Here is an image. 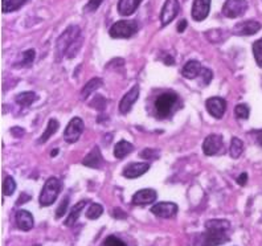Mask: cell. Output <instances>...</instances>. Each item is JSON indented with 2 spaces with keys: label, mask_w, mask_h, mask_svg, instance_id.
<instances>
[{
  "label": "cell",
  "mask_w": 262,
  "mask_h": 246,
  "mask_svg": "<svg viewBox=\"0 0 262 246\" xmlns=\"http://www.w3.org/2000/svg\"><path fill=\"white\" fill-rule=\"evenodd\" d=\"M248 2L246 0H227L223 6V15L229 19L243 16L248 11Z\"/></svg>",
  "instance_id": "8992f818"
},
{
  "label": "cell",
  "mask_w": 262,
  "mask_h": 246,
  "mask_svg": "<svg viewBox=\"0 0 262 246\" xmlns=\"http://www.w3.org/2000/svg\"><path fill=\"white\" fill-rule=\"evenodd\" d=\"M36 99H37V94L35 92H23V93L17 94L15 101L21 107H28V106H31L35 102Z\"/></svg>",
  "instance_id": "cb8c5ba5"
},
{
  "label": "cell",
  "mask_w": 262,
  "mask_h": 246,
  "mask_svg": "<svg viewBox=\"0 0 262 246\" xmlns=\"http://www.w3.org/2000/svg\"><path fill=\"white\" fill-rule=\"evenodd\" d=\"M102 3L103 0H89L86 6H85V8H83V11L85 12H94V11L98 10L99 6Z\"/></svg>",
  "instance_id": "e575fe53"
},
{
  "label": "cell",
  "mask_w": 262,
  "mask_h": 246,
  "mask_svg": "<svg viewBox=\"0 0 262 246\" xmlns=\"http://www.w3.org/2000/svg\"><path fill=\"white\" fill-rule=\"evenodd\" d=\"M35 246H41V245H35Z\"/></svg>",
  "instance_id": "ee69618b"
},
{
  "label": "cell",
  "mask_w": 262,
  "mask_h": 246,
  "mask_svg": "<svg viewBox=\"0 0 262 246\" xmlns=\"http://www.w3.org/2000/svg\"><path fill=\"white\" fill-rule=\"evenodd\" d=\"M88 200H82V202L77 203L76 205H74L73 208H72L71 213H69V216H68V218L65 220V225L67 227H72V225L76 224V221L78 220V217H80L81 212L83 211V208L88 205Z\"/></svg>",
  "instance_id": "44dd1931"
},
{
  "label": "cell",
  "mask_w": 262,
  "mask_h": 246,
  "mask_svg": "<svg viewBox=\"0 0 262 246\" xmlns=\"http://www.w3.org/2000/svg\"><path fill=\"white\" fill-rule=\"evenodd\" d=\"M234 113H236V117L237 118L240 119H248L249 118V107H248V105H244V103H241V105H237L236 109H234Z\"/></svg>",
  "instance_id": "d6a6232c"
},
{
  "label": "cell",
  "mask_w": 262,
  "mask_h": 246,
  "mask_svg": "<svg viewBox=\"0 0 262 246\" xmlns=\"http://www.w3.org/2000/svg\"><path fill=\"white\" fill-rule=\"evenodd\" d=\"M187 28V21L186 20H182V21L178 24V32H184V29Z\"/></svg>",
  "instance_id": "60d3db41"
},
{
  "label": "cell",
  "mask_w": 262,
  "mask_h": 246,
  "mask_svg": "<svg viewBox=\"0 0 262 246\" xmlns=\"http://www.w3.org/2000/svg\"><path fill=\"white\" fill-rule=\"evenodd\" d=\"M180 10L179 0H166L163 8H162V12H160V23L162 26L166 27L167 24L172 21Z\"/></svg>",
  "instance_id": "9c48e42d"
},
{
  "label": "cell",
  "mask_w": 262,
  "mask_h": 246,
  "mask_svg": "<svg viewBox=\"0 0 262 246\" xmlns=\"http://www.w3.org/2000/svg\"><path fill=\"white\" fill-rule=\"evenodd\" d=\"M150 170L148 163H130L123 168V176L127 179H137Z\"/></svg>",
  "instance_id": "e0dca14e"
},
{
  "label": "cell",
  "mask_w": 262,
  "mask_h": 246,
  "mask_svg": "<svg viewBox=\"0 0 262 246\" xmlns=\"http://www.w3.org/2000/svg\"><path fill=\"white\" fill-rule=\"evenodd\" d=\"M81 45V29L80 27L71 26L65 29L57 40L58 56H68L72 58L76 56Z\"/></svg>",
  "instance_id": "7a4b0ae2"
},
{
  "label": "cell",
  "mask_w": 262,
  "mask_h": 246,
  "mask_svg": "<svg viewBox=\"0 0 262 246\" xmlns=\"http://www.w3.org/2000/svg\"><path fill=\"white\" fill-rule=\"evenodd\" d=\"M133 150H134V146L130 142L119 141L114 147V156L117 159H123V158L127 156L128 153L133 152Z\"/></svg>",
  "instance_id": "7402d4cb"
},
{
  "label": "cell",
  "mask_w": 262,
  "mask_h": 246,
  "mask_svg": "<svg viewBox=\"0 0 262 246\" xmlns=\"http://www.w3.org/2000/svg\"><path fill=\"white\" fill-rule=\"evenodd\" d=\"M224 150V138L220 134H212L205 138L203 151L207 156H213Z\"/></svg>",
  "instance_id": "ba28073f"
},
{
  "label": "cell",
  "mask_w": 262,
  "mask_h": 246,
  "mask_svg": "<svg viewBox=\"0 0 262 246\" xmlns=\"http://www.w3.org/2000/svg\"><path fill=\"white\" fill-rule=\"evenodd\" d=\"M179 208L175 203H169V202H163V203H158L151 208V212L152 214H155L157 217L160 218H172L175 217L176 213H178Z\"/></svg>",
  "instance_id": "8fae6325"
},
{
  "label": "cell",
  "mask_w": 262,
  "mask_h": 246,
  "mask_svg": "<svg viewBox=\"0 0 262 246\" xmlns=\"http://www.w3.org/2000/svg\"><path fill=\"white\" fill-rule=\"evenodd\" d=\"M83 128H85V125H83V121L78 117H74L69 123H68L67 128L64 131V141L67 143H74L80 139L81 134L83 132Z\"/></svg>",
  "instance_id": "52a82bcc"
},
{
  "label": "cell",
  "mask_w": 262,
  "mask_h": 246,
  "mask_svg": "<svg viewBox=\"0 0 262 246\" xmlns=\"http://www.w3.org/2000/svg\"><path fill=\"white\" fill-rule=\"evenodd\" d=\"M244 152V143L238 139V138H232L230 141V148L229 153L232 159H238Z\"/></svg>",
  "instance_id": "4316f807"
},
{
  "label": "cell",
  "mask_w": 262,
  "mask_h": 246,
  "mask_svg": "<svg viewBox=\"0 0 262 246\" xmlns=\"http://www.w3.org/2000/svg\"><path fill=\"white\" fill-rule=\"evenodd\" d=\"M143 0H119L118 12L122 16H131Z\"/></svg>",
  "instance_id": "d6986e66"
},
{
  "label": "cell",
  "mask_w": 262,
  "mask_h": 246,
  "mask_svg": "<svg viewBox=\"0 0 262 246\" xmlns=\"http://www.w3.org/2000/svg\"><path fill=\"white\" fill-rule=\"evenodd\" d=\"M253 55L256 58V62L259 68H262V38L257 40L254 44H253Z\"/></svg>",
  "instance_id": "4dcf8cb0"
},
{
  "label": "cell",
  "mask_w": 262,
  "mask_h": 246,
  "mask_svg": "<svg viewBox=\"0 0 262 246\" xmlns=\"http://www.w3.org/2000/svg\"><path fill=\"white\" fill-rule=\"evenodd\" d=\"M103 246H127L122 240H119L118 237L109 236L103 241Z\"/></svg>",
  "instance_id": "836d02e7"
},
{
  "label": "cell",
  "mask_w": 262,
  "mask_h": 246,
  "mask_svg": "<svg viewBox=\"0 0 262 246\" xmlns=\"http://www.w3.org/2000/svg\"><path fill=\"white\" fill-rule=\"evenodd\" d=\"M204 71V66L202 62H199L196 60L188 61L182 69V76L188 78V80H195V78H200Z\"/></svg>",
  "instance_id": "9a60e30c"
},
{
  "label": "cell",
  "mask_w": 262,
  "mask_h": 246,
  "mask_svg": "<svg viewBox=\"0 0 262 246\" xmlns=\"http://www.w3.org/2000/svg\"><path fill=\"white\" fill-rule=\"evenodd\" d=\"M256 134V138H257V142L259 143V146L262 147V130H259V131H256L254 132Z\"/></svg>",
  "instance_id": "b9f144b4"
},
{
  "label": "cell",
  "mask_w": 262,
  "mask_h": 246,
  "mask_svg": "<svg viewBox=\"0 0 262 246\" xmlns=\"http://www.w3.org/2000/svg\"><path fill=\"white\" fill-rule=\"evenodd\" d=\"M102 83L103 82L101 78H93V80H90L89 82H88L86 85L82 87V90H81V98L82 99L89 98V97L92 96L94 92H97L99 87L102 86Z\"/></svg>",
  "instance_id": "603a6c76"
},
{
  "label": "cell",
  "mask_w": 262,
  "mask_h": 246,
  "mask_svg": "<svg viewBox=\"0 0 262 246\" xmlns=\"http://www.w3.org/2000/svg\"><path fill=\"white\" fill-rule=\"evenodd\" d=\"M57 152H58V150H57V148H56V150H53V151H52V152H51V156H52V158L56 156V153H57Z\"/></svg>",
  "instance_id": "7bdbcfd3"
},
{
  "label": "cell",
  "mask_w": 262,
  "mask_h": 246,
  "mask_svg": "<svg viewBox=\"0 0 262 246\" xmlns=\"http://www.w3.org/2000/svg\"><path fill=\"white\" fill-rule=\"evenodd\" d=\"M205 36L208 37V40L212 42H217L221 41V40H224V32L221 31V29H213V31H208L205 33Z\"/></svg>",
  "instance_id": "1f68e13d"
},
{
  "label": "cell",
  "mask_w": 262,
  "mask_h": 246,
  "mask_svg": "<svg viewBox=\"0 0 262 246\" xmlns=\"http://www.w3.org/2000/svg\"><path fill=\"white\" fill-rule=\"evenodd\" d=\"M261 23L256 21V20H246V21H241L233 27V35L236 36H252L256 35L261 29Z\"/></svg>",
  "instance_id": "7c38bea8"
},
{
  "label": "cell",
  "mask_w": 262,
  "mask_h": 246,
  "mask_svg": "<svg viewBox=\"0 0 262 246\" xmlns=\"http://www.w3.org/2000/svg\"><path fill=\"white\" fill-rule=\"evenodd\" d=\"M211 10V0H195L192 6V17L196 21H203Z\"/></svg>",
  "instance_id": "5bb4252c"
},
{
  "label": "cell",
  "mask_w": 262,
  "mask_h": 246,
  "mask_svg": "<svg viewBox=\"0 0 262 246\" xmlns=\"http://www.w3.org/2000/svg\"><path fill=\"white\" fill-rule=\"evenodd\" d=\"M212 78H213V73H212V71H209V69L204 68L202 77H200V80H202L200 81V83H203V85H208V83L212 81Z\"/></svg>",
  "instance_id": "74e56055"
},
{
  "label": "cell",
  "mask_w": 262,
  "mask_h": 246,
  "mask_svg": "<svg viewBox=\"0 0 262 246\" xmlns=\"http://www.w3.org/2000/svg\"><path fill=\"white\" fill-rule=\"evenodd\" d=\"M15 221H16V225L20 230H24V232H28L33 228L35 225V220H33V216L31 212L26 211V209H20L15 214Z\"/></svg>",
  "instance_id": "2e32d148"
},
{
  "label": "cell",
  "mask_w": 262,
  "mask_h": 246,
  "mask_svg": "<svg viewBox=\"0 0 262 246\" xmlns=\"http://www.w3.org/2000/svg\"><path fill=\"white\" fill-rule=\"evenodd\" d=\"M58 121L57 119H49L48 122V126H47V128H45V131L42 132V135L40 138H38V143H45V142L48 141L49 138L52 137V135L55 134L56 131L58 130Z\"/></svg>",
  "instance_id": "d4e9b609"
},
{
  "label": "cell",
  "mask_w": 262,
  "mask_h": 246,
  "mask_svg": "<svg viewBox=\"0 0 262 246\" xmlns=\"http://www.w3.org/2000/svg\"><path fill=\"white\" fill-rule=\"evenodd\" d=\"M152 153H157V151H154V150H144L142 151L141 153V156L143 158V159H157L155 156H152Z\"/></svg>",
  "instance_id": "f35d334b"
},
{
  "label": "cell",
  "mask_w": 262,
  "mask_h": 246,
  "mask_svg": "<svg viewBox=\"0 0 262 246\" xmlns=\"http://www.w3.org/2000/svg\"><path fill=\"white\" fill-rule=\"evenodd\" d=\"M93 102H96V103H90V106H92V107H94V109L103 110L106 107V99L103 98V97L96 96V98L93 99Z\"/></svg>",
  "instance_id": "8d00e7d4"
},
{
  "label": "cell",
  "mask_w": 262,
  "mask_h": 246,
  "mask_svg": "<svg viewBox=\"0 0 262 246\" xmlns=\"http://www.w3.org/2000/svg\"><path fill=\"white\" fill-rule=\"evenodd\" d=\"M139 92H141L139 85H135V86L131 87L127 93L123 96V98L121 99V103H119V111H121L122 114H127V113H130V110L133 109L134 103L137 102V99L139 98Z\"/></svg>",
  "instance_id": "4fadbf2b"
},
{
  "label": "cell",
  "mask_w": 262,
  "mask_h": 246,
  "mask_svg": "<svg viewBox=\"0 0 262 246\" xmlns=\"http://www.w3.org/2000/svg\"><path fill=\"white\" fill-rule=\"evenodd\" d=\"M139 26L135 20H121L114 23L109 31L113 38H128L138 32Z\"/></svg>",
  "instance_id": "277c9868"
},
{
  "label": "cell",
  "mask_w": 262,
  "mask_h": 246,
  "mask_svg": "<svg viewBox=\"0 0 262 246\" xmlns=\"http://www.w3.org/2000/svg\"><path fill=\"white\" fill-rule=\"evenodd\" d=\"M68 205H69V197H65L64 200L61 202V204H60V207L57 208V211H56V217L60 218V217H62L65 213H67Z\"/></svg>",
  "instance_id": "d590c367"
},
{
  "label": "cell",
  "mask_w": 262,
  "mask_h": 246,
  "mask_svg": "<svg viewBox=\"0 0 262 246\" xmlns=\"http://www.w3.org/2000/svg\"><path fill=\"white\" fill-rule=\"evenodd\" d=\"M35 56H36L35 49H28V51L23 52L16 65L17 66H29V65L33 64Z\"/></svg>",
  "instance_id": "83f0119b"
},
{
  "label": "cell",
  "mask_w": 262,
  "mask_h": 246,
  "mask_svg": "<svg viewBox=\"0 0 262 246\" xmlns=\"http://www.w3.org/2000/svg\"><path fill=\"white\" fill-rule=\"evenodd\" d=\"M158 193L157 191H154L151 188L141 189L138 191L134 196H133V204L134 205H147L154 203L157 200Z\"/></svg>",
  "instance_id": "ac0fdd59"
},
{
  "label": "cell",
  "mask_w": 262,
  "mask_h": 246,
  "mask_svg": "<svg viewBox=\"0 0 262 246\" xmlns=\"http://www.w3.org/2000/svg\"><path fill=\"white\" fill-rule=\"evenodd\" d=\"M16 189V182L11 176H7L3 182V193L4 196H11Z\"/></svg>",
  "instance_id": "f546056e"
},
{
  "label": "cell",
  "mask_w": 262,
  "mask_h": 246,
  "mask_svg": "<svg viewBox=\"0 0 262 246\" xmlns=\"http://www.w3.org/2000/svg\"><path fill=\"white\" fill-rule=\"evenodd\" d=\"M176 102H178V96L172 92H168V93H164L158 97L157 101H155V110H157L158 117L167 118L172 113Z\"/></svg>",
  "instance_id": "5b68a950"
},
{
  "label": "cell",
  "mask_w": 262,
  "mask_h": 246,
  "mask_svg": "<svg viewBox=\"0 0 262 246\" xmlns=\"http://www.w3.org/2000/svg\"><path fill=\"white\" fill-rule=\"evenodd\" d=\"M246 182H248V173H241V175L238 176V179H237V183H238L240 186H245Z\"/></svg>",
  "instance_id": "ab89813d"
},
{
  "label": "cell",
  "mask_w": 262,
  "mask_h": 246,
  "mask_svg": "<svg viewBox=\"0 0 262 246\" xmlns=\"http://www.w3.org/2000/svg\"><path fill=\"white\" fill-rule=\"evenodd\" d=\"M205 107H207L208 113H209L213 118L221 119L224 117L225 111H227V102H225L224 98L212 97V98L207 99Z\"/></svg>",
  "instance_id": "30bf717a"
},
{
  "label": "cell",
  "mask_w": 262,
  "mask_h": 246,
  "mask_svg": "<svg viewBox=\"0 0 262 246\" xmlns=\"http://www.w3.org/2000/svg\"><path fill=\"white\" fill-rule=\"evenodd\" d=\"M103 163L102 155H101V151H99V147H94L93 150L90 151L86 155V158L82 160V164L86 167H90V168H101Z\"/></svg>",
  "instance_id": "ffe728a7"
},
{
  "label": "cell",
  "mask_w": 262,
  "mask_h": 246,
  "mask_svg": "<svg viewBox=\"0 0 262 246\" xmlns=\"http://www.w3.org/2000/svg\"><path fill=\"white\" fill-rule=\"evenodd\" d=\"M230 222L227 220H209L205 222V233L202 234V246H219L228 242Z\"/></svg>",
  "instance_id": "6da1fadb"
},
{
  "label": "cell",
  "mask_w": 262,
  "mask_h": 246,
  "mask_svg": "<svg viewBox=\"0 0 262 246\" xmlns=\"http://www.w3.org/2000/svg\"><path fill=\"white\" fill-rule=\"evenodd\" d=\"M103 213V207L101 204H97V203H93L90 204V207L86 211V217L89 220H97L102 216Z\"/></svg>",
  "instance_id": "f1b7e54d"
},
{
  "label": "cell",
  "mask_w": 262,
  "mask_h": 246,
  "mask_svg": "<svg viewBox=\"0 0 262 246\" xmlns=\"http://www.w3.org/2000/svg\"><path fill=\"white\" fill-rule=\"evenodd\" d=\"M26 3L27 0H2V10L4 13L13 12V11L21 8Z\"/></svg>",
  "instance_id": "484cf974"
},
{
  "label": "cell",
  "mask_w": 262,
  "mask_h": 246,
  "mask_svg": "<svg viewBox=\"0 0 262 246\" xmlns=\"http://www.w3.org/2000/svg\"><path fill=\"white\" fill-rule=\"evenodd\" d=\"M61 189V183L57 177H49L41 189L38 203L41 207H49L56 202Z\"/></svg>",
  "instance_id": "3957f363"
}]
</instances>
